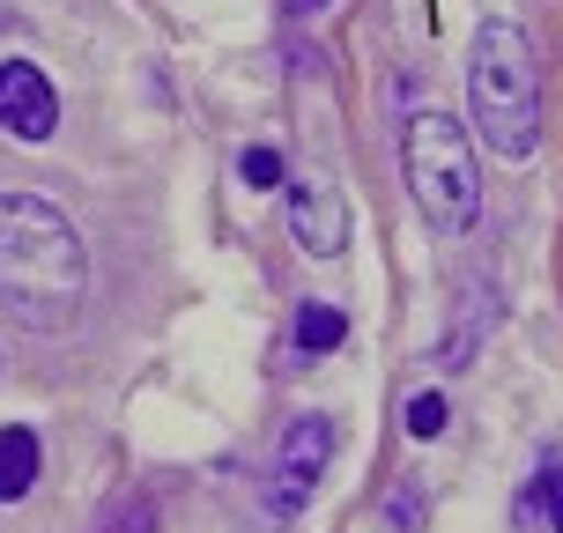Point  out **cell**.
Instances as JSON below:
<instances>
[{"instance_id":"6da1fadb","label":"cell","mask_w":563,"mask_h":533,"mask_svg":"<svg viewBox=\"0 0 563 533\" xmlns=\"http://www.w3.org/2000/svg\"><path fill=\"white\" fill-rule=\"evenodd\" d=\"M89 259L75 223L37 193H0V304L37 334H59L82 319Z\"/></svg>"},{"instance_id":"7a4b0ae2","label":"cell","mask_w":563,"mask_h":533,"mask_svg":"<svg viewBox=\"0 0 563 533\" xmlns=\"http://www.w3.org/2000/svg\"><path fill=\"white\" fill-rule=\"evenodd\" d=\"M467 112L475 134L497 156H534L541 148V67L519 23H482L475 53H467Z\"/></svg>"},{"instance_id":"3957f363","label":"cell","mask_w":563,"mask_h":533,"mask_svg":"<svg viewBox=\"0 0 563 533\" xmlns=\"http://www.w3.org/2000/svg\"><path fill=\"white\" fill-rule=\"evenodd\" d=\"M400 170H408V193L430 223L460 237L482 215V170H475V141L452 112H416L400 134Z\"/></svg>"},{"instance_id":"277c9868","label":"cell","mask_w":563,"mask_h":533,"mask_svg":"<svg viewBox=\"0 0 563 533\" xmlns=\"http://www.w3.org/2000/svg\"><path fill=\"white\" fill-rule=\"evenodd\" d=\"M334 437H341V430H334V415H319V408H311V415H297L289 430H282L275 475H267V497H260L275 526H289V519H297V511L311 504V489H319L327 459H334Z\"/></svg>"},{"instance_id":"5b68a950","label":"cell","mask_w":563,"mask_h":533,"mask_svg":"<svg viewBox=\"0 0 563 533\" xmlns=\"http://www.w3.org/2000/svg\"><path fill=\"white\" fill-rule=\"evenodd\" d=\"M282 193H289V237H297L311 259L349 253V200H341L334 178L297 170V178H282Z\"/></svg>"},{"instance_id":"8992f818","label":"cell","mask_w":563,"mask_h":533,"mask_svg":"<svg viewBox=\"0 0 563 533\" xmlns=\"http://www.w3.org/2000/svg\"><path fill=\"white\" fill-rule=\"evenodd\" d=\"M0 126H8L15 141H53L59 97H53V82H45V67L0 59Z\"/></svg>"},{"instance_id":"52a82bcc","label":"cell","mask_w":563,"mask_h":533,"mask_svg":"<svg viewBox=\"0 0 563 533\" xmlns=\"http://www.w3.org/2000/svg\"><path fill=\"white\" fill-rule=\"evenodd\" d=\"M341 341H349V311L341 304H327V297H305L297 304V319H289V370H311L319 356H334Z\"/></svg>"},{"instance_id":"ba28073f","label":"cell","mask_w":563,"mask_h":533,"mask_svg":"<svg viewBox=\"0 0 563 533\" xmlns=\"http://www.w3.org/2000/svg\"><path fill=\"white\" fill-rule=\"evenodd\" d=\"M30 481H37V430L30 422H8L0 430V504H23Z\"/></svg>"},{"instance_id":"9c48e42d","label":"cell","mask_w":563,"mask_h":533,"mask_svg":"<svg viewBox=\"0 0 563 533\" xmlns=\"http://www.w3.org/2000/svg\"><path fill=\"white\" fill-rule=\"evenodd\" d=\"M445 422H452L445 393H416V400H408V437H416V445H430V437H445Z\"/></svg>"},{"instance_id":"30bf717a","label":"cell","mask_w":563,"mask_h":533,"mask_svg":"<svg viewBox=\"0 0 563 533\" xmlns=\"http://www.w3.org/2000/svg\"><path fill=\"white\" fill-rule=\"evenodd\" d=\"M245 186H253V193H275L282 178H289V170H282V148H267V141H260V148H245Z\"/></svg>"},{"instance_id":"8fae6325","label":"cell","mask_w":563,"mask_h":533,"mask_svg":"<svg viewBox=\"0 0 563 533\" xmlns=\"http://www.w3.org/2000/svg\"><path fill=\"white\" fill-rule=\"evenodd\" d=\"M541 511H549V526L563 533V459H549V467H541Z\"/></svg>"},{"instance_id":"7c38bea8","label":"cell","mask_w":563,"mask_h":533,"mask_svg":"<svg viewBox=\"0 0 563 533\" xmlns=\"http://www.w3.org/2000/svg\"><path fill=\"white\" fill-rule=\"evenodd\" d=\"M104 533H156V511L148 504H119L112 519H104Z\"/></svg>"},{"instance_id":"4fadbf2b","label":"cell","mask_w":563,"mask_h":533,"mask_svg":"<svg viewBox=\"0 0 563 533\" xmlns=\"http://www.w3.org/2000/svg\"><path fill=\"white\" fill-rule=\"evenodd\" d=\"M282 8H297V15H319V8H334V0H282Z\"/></svg>"}]
</instances>
